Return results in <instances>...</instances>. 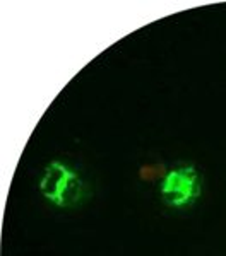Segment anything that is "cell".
<instances>
[{
	"mask_svg": "<svg viewBox=\"0 0 226 256\" xmlns=\"http://www.w3.org/2000/svg\"><path fill=\"white\" fill-rule=\"evenodd\" d=\"M40 192L57 207H69L81 198L82 181L65 164L53 160L45 168V174L40 181Z\"/></svg>",
	"mask_w": 226,
	"mask_h": 256,
	"instance_id": "6da1fadb",
	"label": "cell"
},
{
	"mask_svg": "<svg viewBox=\"0 0 226 256\" xmlns=\"http://www.w3.org/2000/svg\"><path fill=\"white\" fill-rule=\"evenodd\" d=\"M159 192L170 207H183L200 195V176L192 166L173 169L164 176Z\"/></svg>",
	"mask_w": 226,
	"mask_h": 256,
	"instance_id": "7a4b0ae2",
	"label": "cell"
}]
</instances>
